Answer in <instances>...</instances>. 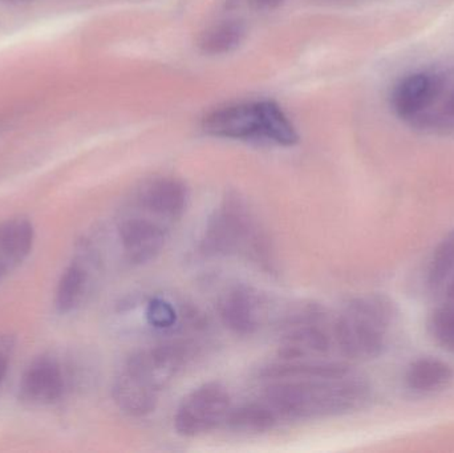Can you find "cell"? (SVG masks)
Here are the masks:
<instances>
[{"instance_id": "7c38bea8", "label": "cell", "mask_w": 454, "mask_h": 453, "mask_svg": "<svg viewBox=\"0 0 454 453\" xmlns=\"http://www.w3.org/2000/svg\"><path fill=\"white\" fill-rule=\"evenodd\" d=\"M279 418L263 401L231 407L225 423L229 430L238 433H263L277 426Z\"/></svg>"}, {"instance_id": "9a60e30c", "label": "cell", "mask_w": 454, "mask_h": 453, "mask_svg": "<svg viewBox=\"0 0 454 453\" xmlns=\"http://www.w3.org/2000/svg\"><path fill=\"white\" fill-rule=\"evenodd\" d=\"M34 228L27 220H11L0 223V257L11 266L20 263L32 249Z\"/></svg>"}, {"instance_id": "d4e9b609", "label": "cell", "mask_w": 454, "mask_h": 453, "mask_svg": "<svg viewBox=\"0 0 454 453\" xmlns=\"http://www.w3.org/2000/svg\"><path fill=\"white\" fill-rule=\"evenodd\" d=\"M448 302L454 303V277L452 282H450V286H448Z\"/></svg>"}, {"instance_id": "7a4b0ae2", "label": "cell", "mask_w": 454, "mask_h": 453, "mask_svg": "<svg viewBox=\"0 0 454 453\" xmlns=\"http://www.w3.org/2000/svg\"><path fill=\"white\" fill-rule=\"evenodd\" d=\"M186 361L188 348L181 343H162L133 354L114 379V399L119 409L133 418L152 414Z\"/></svg>"}, {"instance_id": "30bf717a", "label": "cell", "mask_w": 454, "mask_h": 453, "mask_svg": "<svg viewBox=\"0 0 454 453\" xmlns=\"http://www.w3.org/2000/svg\"><path fill=\"white\" fill-rule=\"evenodd\" d=\"M202 129L213 137L230 140L263 138L258 103L234 104L215 109L205 117Z\"/></svg>"}, {"instance_id": "2e32d148", "label": "cell", "mask_w": 454, "mask_h": 453, "mask_svg": "<svg viewBox=\"0 0 454 453\" xmlns=\"http://www.w3.org/2000/svg\"><path fill=\"white\" fill-rule=\"evenodd\" d=\"M258 109L264 140L282 146H293L299 143L295 127L277 103L270 100L259 101Z\"/></svg>"}, {"instance_id": "7402d4cb", "label": "cell", "mask_w": 454, "mask_h": 453, "mask_svg": "<svg viewBox=\"0 0 454 453\" xmlns=\"http://www.w3.org/2000/svg\"><path fill=\"white\" fill-rule=\"evenodd\" d=\"M286 0H250V4L255 10L259 11H272L277 10L278 7L285 3Z\"/></svg>"}, {"instance_id": "ffe728a7", "label": "cell", "mask_w": 454, "mask_h": 453, "mask_svg": "<svg viewBox=\"0 0 454 453\" xmlns=\"http://www.w3.org/2000/svg\"><path fill=\"white\" fill-rule=\"evenodd\" d=\"M419 129L440 133L454 132V85L448 90L440 108L432 112L421 122Z\"/></svg>"}, {"instance_id": "6da1fadb", "label": "cell", "mask_w": 454, "mask_h": 453, "mask_svg": "<svg viewBox=\"0 0 454 453\" xmlns=\"http://www.w3.org/2000/svg\"><path fill=\"white\" fill-rule=\"evenodd\" d=\"M368 395L367 383L348 371L336 377L274 380L264 388L263 402L279 419H322L355 411Z\"/></svg>"}, {"instance_id": "8fae6325", "label": "cell", "mask_w": 454, "mask_h": 453, "mask_svg": "<svg viewBox=\"0 0 454 453\" xmlns=\"http://www.w3.org/2000/svg\"><path fill=\"white\" fill-rule=\"evenodd\" d=\"M64 385L60 364L44 356L34 362L21 378V401L35 406L55 403L63 395Z\"/></svg>"}, {"instance_id": "603a6c76", "label": "cell", "mask_w": 454, "mask_h": 453, "mask_svg": "<svg viewBox=\"0 0 454 453\" xmlns=\"http://www.w3.org/2000/svg\"><path fill=\"white\" fill-rule=\"evenodd\" d=\"M7 356H5V354H3L2 351H0V385H2L3 380H4L5 375H7Z\"/></svg>"}, {"instance_id": "e0dca14e", "label": "cell", "mask_w": 454, "mask_h": 453, "mask_svg": "<svg viewBox=\"0 0 454 453\" xmlns=\"http://www.w3.org/2000/svg\"><path fill=\"white\" fill-rule=\"evenodd\" d=\"M88 282L90 274L82 263L74 262L64 271L56 294V305L60 313H69L79 306L87 292Z\"/></svg>"}, {"instance_id": "d6986e66", "label": "cell", "mask_w": 454, "mask_h": 453, "mask_svg": "<svg viewBox=\"0 0 454 453\" xmlns=\"http://www.w3.org/2000/svg\"><path fill=\"white\" fill-rule=\"evenodd\" d=\"M428 330L436 343L454 354V303L447 301L432 311Z\"/></svg>"}, {"instance_id": "3957f363", "label": "cell", "mask_w": 454, "mask_h": 453, "mask_svg": "<svg viewBox=\"0 0 454 453\" xmlns=\"http://www.w3.org/2000/svg\"><path fill=\"white\" fill-rule=\"evenodd\" d=\"M201 252L207 257L243 255L263 268H271L269 239L237 194H229L207 221Z\"/></svg>"}, {"instance_id": "484cf974", "label": "cell", "mask_w": 454, "mask_h": 453, "mask_svg": "<svg viewBox=\"0 0 454 453\" xmlns=\"http://www.w3.org/2000/svg\"><path fill=\"white\" fill-rule=\"evenodd\" d=\"M3 3H7V4H19V3H26L28 0H2Z\"/></svg>"}, {"instance_id": "5b68a950", "label": "cell", "mask_w": 454, "mask_h": 453, "mask_svg": "<svg viewBox=\"0 0 454 453\" xmlns=\"http://www.w3.org/2000/svg\"><path fill=\"white\" fill-rule=\"evenodd\" d=\"M231 398L220 383H205L189 393L178 406L175 428L184 438H196L225 423Z\"/></svg>"}, {"instance_id": "cb8c5ba5", "label": "cell", "mask_w": 454, "mask_h": 453, "mask_svg": "<svg viewBox=\"0 0 454 453\" xmlns=\"http://www.w3.org/2000/svg\"><path fill=\"white\" fill-rule=\"evenodd\" d=\"M11 269H12V266H11L4 258L0 257V279H2Z\"/></svg>"}, {"instance_id": "277c9868", "label": "cell", "mask_w": 454, "mask_h": 453, "mask_svg": "<svg viewBox=\"0 0 454 453\" xmlns=\"http://www.w3.org/2000/svg\"><path fill=\"white\" fill-rule=\"evenodd\" d=\"M395 308L383 295H363L347 303L333 322L336 346L352 361H368L383 353L395 324Z\"/></svg>"}, {"instance_id": "9c48e42d", "label": "cell", "mask_w": 454, "mask_h": 453, "mask_svg": "<svg viewBox=\"0 0 454 453\" xmlns=\"http://www.w3.org/2000/svg\"><path fill=\"white\" fill-rule=\"evenodd\" d=\"M189 193L183 181L162 177L144 184L135 197L138 209L161 223L180 220L188 207Z\"/></svg>"}, {"instance_id": "44dd1931", "label": "cell", "mask_w": 454, "mask_h": 453, "mask_svg": "<svg viewBox=\"0 0 454 453\" xmlns=\"http://www.w3.org/2000/svg\"><path fill=\"white\" fill-rule=\"evenodd\" d=\"M146 318L156 329H169L176 324V310L170 303L156 298L149 303Z\"/></svg>"}, {"instance_id": "4fadbf2b", "label": "cell", "mask_w": 454, "mask_h": 453, "mask_svg": "<svg viewBox=\"0 0 454 453\" xmlns=\"http://www.w3.org/2000/svg\"><path fill=\"white\" fill-rule=\"evenodd\" d=\"M453 371L450 364L434 358L413 362L405 374V383L415 393H434L450 385Z\"/></svg>"}, {"instance_id": "ac0fdd59", "label": "cell", "mask_w": 454, "mask_h": 453, "mask_svg": "<svg viewBox=\"0 0 454 453\" xmlns=\"http://www.w3.org/2000/svg\"><path fill=\"white\" fill-rule=\"evenodd\" d=\"M454 271V230L434 250L428 269V284L432 289L442 286Z\"/></svg>"}, {"instance_id": "8992f818", "label": "cell", "mask_w": 454, "mask_h": 453, "mask_svg": "<svg viewBox=\"0 0 454 453\" xmlns=\"http://www.w3.org/2000/svg\"><path fill=\"white\" fill-rule=\"evenodd\" d=\"M218 313L227 329L238 335H254L280 314L267 293L248 285H235L218 301Z\"/></svg>"}, {"instance_id": "ba28073f", "label": "cell", "mask_w": 454, "mask_h": 453, "mask_svg": "<svg viewBox=\"0 0 454 453\" xmlns=\"http://www.w3.org/2000/svg\"><path fill=\"white\" fill-rule=\"evenodd\" d=\"M120 241L128 262L144 265L156 260L168 239L167 223L152 217L125 218L119 226Z\"/></svg>"}, {"instance_id": "52a82bcc", "label": "cell", "mask_w": 454, "mask_h": 453, "mask_svg": "<svg viewBox=\"0 0 454 453\" xmlns=\"http://www.w3.org/2000/svg\"><path fill=\"white\" fill-rule=\"evenodd\" d=\"M448 82L447 72L421 71L408 74L400 80L392 93L395 113L415 128L431 113L432 106L444 95Z\"/></svg>"}, {"instance_id": "5bb4252c", "label": "cell", "mask_w": 454, "mask_h": 453, "mask_svg": "<svg viewBox=\"0 0 454 453\" xmlns=\"http://www.w3.org/2000/svg\"><path fill=\"white\" fill-rule=\"evenodd\" d=\"M247 28L240 20H225L205 29L199 37V48L207 55H225L242 45Z\"/></svg>"}]
</instances>
